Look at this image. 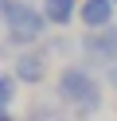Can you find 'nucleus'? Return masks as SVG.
Segmentation results:
<instances>
[{
    "mask_svg": "<svg viewBox=\"0 0 117 121\" xmlns=\"http://www.w3.org/2000/svg\"><path fill=\"white\" fill-rule=\"evenodd\" d=\"M59 98L70 105H78L82 113L98 109L101 105V86L94 82V74L86 70V66H62L59 74Z\"/></svg>",
    "mask_w": 117,
    "mask_h": 121,
    "instance_id": "obj_2",
    "label": "nucleus"
},
{
    "mask_svg": "<svg viewBox=\"0 0 117 121\" xmlns=\"http://www.w3.org/2000/svg\"><path fill=\"white\" fill-rule=\"evenodd\" d=\"M12 74H16L20 82H31V86H35V82L47 78V59H43V55H20Z\"/></svg>",
    "mask_w": 117,
    "mask_h": 121,
    "instance_id": "obj_6",
    "label": "nucleus"
},
{
    "mask_svg": "<svg viewBox=\"0 0 117 121\" xmlns=\"http://www.w3.org/2000/svg\"><path fill=\"white\" fill-rule=\"evenodd\" d=\"M82 55L98 66H113L117 63V27H101V31H86L82 35Z\"/></svg>",
    "mask_w": 117,
    "mask_h": 121,
    "instance_id": "obj_3",
    "label": "nucleus"
},
{
    "mask_svg": "<svg viewBox=\"0 0 117 121\" xmlns=\"http://www.w3.org/2000/svg\"><path fill=\"white\" fill-rule=\"evenodd\" d=\"M78 0H43V16L51 27H66L70 20H78Z\"/></svg>",
    "mask_w": 117,
    "mask_h": 121,
    "instance_id": "obj_5",
    "label": "nucleus"
},
{
    "mask_svg": "<svg viewBox=\"0 0 117 121\" xmlns=\"http://www.w3.org/2000/svg\"><path fill=\"white\" fill-rule=\"evenodd\" d=\"M113 0H82L78 8V20H82L90 31H101V27H113Z\"/></svg>",
    "mask_w": 117,
    "mask_h": 121,
    "instance_id": "obj_4",
    "label": "nucleus"
},
{
    "mask_svg": "<svg viewBox=\"0 0 117 121\" xmlns=\"http://www.w3.org/2000/svg\"><path fill=\"white\" fill-rule=\"evenodd\" d=\"M4 121H16V117H12V113H4Z\"/></svg>",
    "mask_w": 117,
    "mask_h": 121,
    "instance_id": "obj_9",
    "label": "nucleus"
},
{
    "mask_svg": "<svg viewBox=\"0 0 117 121\" xmlns=\"http://www.w3.org/2000/svg\"><path fill=\"white\" fill-rule=\"evenodd\" d=\"M113 4H117V0H113Z\"/></svg>",
    "mask_w": 117,
    "mask_h": 121,
    "instance_id": "obj_10",
    "label": "nucleus"
},
{
    "mask_svg": "<svg viewBox=\"0 0 117 121\" xmlns=\"http://www.w3.org/2000/svg\"><path fill=\"white\" fill-rule=\"evenodd\" d=\"M16 74L8 70V74H0V105H4V109H12V102H16Z\"/></svg>",
    "mask_w": 117,
    "mask_h": 121,
    "instance_id": "obj_7",
    "label": "nucleus"
},
{
    "mask_svg": "<svg viewBox=\"0 0 117 121\" xmlns=\"http://www.w3.org/2000/svg\"><path fill=\"white\" fill-rule=\"evenodd\" d=\"M0 16L8 27V43L12 47H31L47 35V16L43 8H31V0H0Z\"/></svg>",
    "mask_w": 117,
    "mask_h": 121,
    "instance_id": "obj_1",
    "label": "nucleus"
},
{
    "mask_svg": "<svg viewBox=\"0 0 117 121\" xmlns=\"http://www.w3.org/2000/svg\"><path fill=\"white\" fill-rule=\"evenodd\" d=\"M109 86H113V90H117V63H113V66H109Z\"/></svg>",
    "mask_w": 117,
    "mask_h": 121,
    "instance_id": "obj_8",
    "label": "nucleus"
}]
</instances>
